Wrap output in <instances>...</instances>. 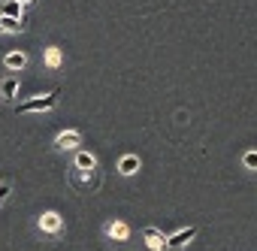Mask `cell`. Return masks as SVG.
Returning <instances> with one entry per match:
<instances>
[{
    "label": "cell",
    "mask_w": 257,
    "mask_h": 251,
    "mask_svg": "<svg viewBox=\"0 0 257 251\" xmlns=\"http://www.w3.org/2000/svg\"><path fill=\"white\" fill-rule=\"evenodd\" d=\"M58 91H52V94H46V97H37V100H28V103H19V112H46V109H52L55 103H58Z\"/></svg>",
    "instance_id": "1"
},
{
    "label": "cell",
    "mask_w": 257,
    "mask_h": 251,
    "mask_svg": "<svg viewBox=\"0 0 257 251\" xmlns=\"http://www.w3.org/2000/svg\"><path fill=\"white\" fill-rule=\"evenodd\" d=\"M61 227H64V221H61L58 212H46V215L40 218V230H43V233H61Z\"/></svg>",
    "instance_id": "2"
},
{
    "label": "cell",
    "mask_w": 257,
    "mask_h": 251,
    "mask_svg": "<svg viewBox=\"0 0 257 251\" xmlns=\"http://www.w3.org/2000/svg\"><path fill=\"white\" fill-rule=\"evenodd\" d=\"M146 239H149V248H152V251H170V245H167V236H164L161 230H155V227H146Z\"/></svg>",
    "instance_id": "3"
},
{
    "label": "cell",
    "mask_w": 257,
    "mask_h": 251,
    "mask_svg": "<svg viewBox=\"0 0 257 251\" xmlns=\"http://www.w3.org/2000/svg\"><path fill=\"white\" fill-rule=\"evenodd\" d=\"M194 236H197V227H188V230H179L176 236H170L167 245H170V248H182V245H188Z\"/></svg>",
    "instance_id": "4"
},
{
    "label": "cell",
    "mask_w": 257,
    "mask_h": 251,
    "mask_svg": "<svg viewBox=\"0 0 257 251\" xmlns=\"http://www.w3.org/2000/svg\"><path fill=\"white\" fill-rule=\"evenodd\" d=\"M118 170H121L124 176H134V173L140 170V158H137V155H127V158H121V164H118Z\"/></svg>",
    "instance_id": "5"
},
{
    "label": "cell",
    "mask_w": 257,
    "mask_h": 251,
    "mask_svg": "<svg viewBox=\"0 0 257 251\" xmlns=\"http://www.w3.org/2000/svg\"><path fill=\"white\" fill-rule=\"evenodd\" d=\"M79 140H82V137H79L76 131H67V134H61V137L55 140V146H58V149H73V146H79Z\"/></svg>",
    "instance_id": "6"
},
{
    "label": "cell",
    "mask_w": 257,
    "mask_h": 251,
    "mask_svg": "<svg viewBox=\"0 0 257 251\" xmlns=\"http://www.w3.org/2000/svg\"><path fill=\"white\" fill-rule=\"evenodd\" d=\"M106 233L112 236V239H127V236H131V230H127V224H121V221H115V224H106Z\"/></svg>",
    "instance_id": "7"
},
{
    "label": "cell",
    "mask_w": 257,
    "mask_h": 251,
    "mask_svg": "<svg viewBox=\"0 0 257 251\" xmlns=\"http://www.w3.org/2000/svg\"><path fill=\"white\" fill-rule=\"evenodd\" d=\"M76 170H85V173H91V170H97V161H94L88 152H79V155H76Z\"/></svg>",
    "instance_id": "8"
},
{
    "label": "cell",
    "mask_w": 257,
    "mask_h": 251,
    "mask_svg": "<svg viewBox=\"0 0 257 251\" xmlns=\"http://www.w3.org/2000/svg\"><path fill=\"white\" fill-rule=\"evenodd\" d=\"M25 25L22 19H13V16H0V31H10V34H19Z\"/></svg>",
    "instance_id": "9"
},
{
    "label": "cell",
    "mask_w": 257,
    "mask_h": 251,
    "mask_svg": "<svg viewBox=\"0 0 257 251\" xmlns=\"http://www.w3.org/2000/svg\"><path fill=\"white\" fill-rule=\"evenodd\" d=\"M16 91H19V79H16V76L4 79V85H0V94H4V100H13V97H16Z\"/></svg>",
    "instance_id": "10"
},
{
    "label": "cell",
    "mask_w": 257,
    "mask_h": 251,
    "mask_svg": "<svg viewBox=\"0 0 257 251\" xmlns=\"http://www.w3.org/2000/svg\"><path fill=\"white\" fill-rule=\"evenodd\" d=\"M4 64H7V67H10V70H22V67H25V64H28V58H25V55H22V52H10V55H7V61H4Z\"/></svg>",
    "instance_id": "11"
},
{
    "label": "cell",
    "mask_w": 257,
    "mask_h": 251,
    "mask_svg": "<svg viewBox=\"0 0 257 251\" xmlns=\"http://www.w3.org/2000/svg\"><path fill=\"white\" fill-rule=\"evenodd\" d=\"M4 16H13V19H19V16H22V4H16V0H13V4L4 10Z\"/></svg>",
    "instance_id": "12"
},
{
    "label": "cell",
    "mask_w": 257,
    "mask_h": 251,
    "mask_svg": "<svg viewBox=\"0 0 257 251\" xmlns=\"http://www.w3.org/2000/svg\"><path fill=\"white\" fill-rule=\"evenodd\" d=\"M245 167H248V170H257V152H248V155H245Z\"/></svg>",
    "instance_id": "13"
},
{
    "label": "cell",
    "mask_w": 257,
    "mask_h": 251,
    "mask_svg": "<svg viewBox=\"0 0 257 251\" xmlns=\"http://www.w3.org/2000/svg\"><path fill=\"white\" fill-rule=\"evenodd\" d=\"M58 61H61L58 49H49V67H58Z\"/></svg>",
    "instance_id": "14"
},
{
    "label": "cell",
    "mask_w": 257,
    "mask_h": 251,
    "mask_svg": "<svg viewBox=\"0 0 257 251\" xmlns=\"http://www.w3.org/2000/svg\"><path fill=\"white\" fill-rule=\"evenodd\" d=\"M7 194H10V185H0V203L7 200Z\"/></svg>",
    "instance_id": "15"
},
{
    "label": "cell",
    "mask_w": 257,
    "mask_h": 251,
    "mask_svg": "<svg viewBox=\"0 0 257 251\" xmlns=\"http://www.w3.org/2000/svg\"><path fill=\"white\" fill-rule=\"evenodd\" d=\"M16 4H28V0H16Z\"/></svg>",
    "instance_id": "16"
}]
</instances>
